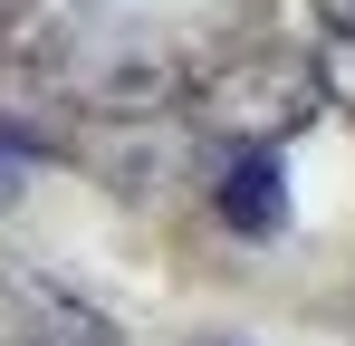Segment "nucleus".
Masks as SVG:
<instances>
[{"mask_svg": "<svg viewBox=\"0 0 355 346\" xmlns=\"http://www.w3.org/2000/svg\"><path fill=\"white\" fill-rule=\"evenodd\" d=\"M182 115L231 135V154H279L288 135H307L327 115V67L307 49H250V58H221L182 87Z\"/></svg>", "mask_w": 355, "mask_h": 346, "instance_id": "nucleus-1", "label": "nucleus"}, {"mask_svg": "<svg viewBox=\"0 0 355 346\" xmlns=\"http://www.w3.org/2000/svg\"><path fill=\"white\" fill-rule=\"evenodd\" d=\"M211 212H221V231H240V240L288 231V164H279V154H231L221 183H211Z\"/></svg>", "mask_w": 355, "mask_h": 346, "instance_id": "nucleus-2", "label": "nucleus"}, {"mask_svg": "<svg viewBox=\"0 0 355 346\" xmlns=\"http://www.w3.org/2000/svg\"><path fill=\"white\" fill-rule=\"evenodd\" d=\"M307 10H317V19H327L336 39H355V0H307Z\"/></svg>", "mask_w": 355, "mask_h": 346, "instance_id": "nucleus-3", "label": "nucleus"}, {"mask_svg": "<svg viewBox=\"0 0 355 346\" xmlns=\"http://www.w3.org/2000/svg\"><path fill=\"white\" fill-rule=\"evenodd\" d=\"M0 212H19V154L0 145Z\"/></svg>", "mask_w": 355, "mask_h": 346, "instance_id": "nucleus-4", "label": "nucleus"}, {"mask_svg": "<svg viewBox=\"0 0 355 346\" xmlns=\"http://www.w3.org/2000/svg\"><path fill=\"white\" fill-rule=\"evenodd\" d=\"M19 346H49V337H19Z\"/></svg>", "mask_w": 355, "mask_h": 346, "instance_id": "nucleus-5", "label": "nucleus"}, {"mask_svg": "<svg viewBox=\"0 0 355 346\" xmlns=\"http://www.w3.org/2000/svg\"><path fill=\"white\" fill-rule=\"evenodd\" d=\"M211 346H231V337H211Z\"/></svg>", "mask_w": 355, "mask_h": 346, "instance_id": "nucleus-6", "label": "nucleus"}]
</instances>
